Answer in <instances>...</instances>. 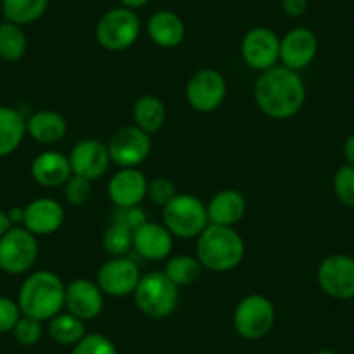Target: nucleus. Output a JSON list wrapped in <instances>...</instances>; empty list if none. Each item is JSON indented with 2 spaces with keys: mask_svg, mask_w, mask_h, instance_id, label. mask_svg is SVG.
<instances>
[{
  "mask_svg": "<svg viewBox=\"0 0 354 354\" xmlns=\"http://www.w3.org/2000/svg\"><path fill=\"white\" fill-rule=\"evenodd\" d=\"M259 110L277 120H285L302 110L306 103V85L301 75L287 66H273L262 71L254 87Z\"/></svg>",
  "mask_w": 354,
  "mask_h": 354,
  "instance_id": "obj_1",
  "label": "nucleus"
},
{
  "mask_svg": "<svg viewBox=\"0 0 354 354\" xmlns=\"http://www.w3.org/2000/svg\"><path fill=\"white\" fill-rule=\"evenodd\" d=\"M66 285L53 271L40 270L28 274L18 292V306L23 316L49 322L64 309Z\"/></svg>",
  "mask_w": 354,
  "mask_h": 354,
  "instance_id": "obj_2",
  "label": "nucleus"
},
{
  "mask_svg": "<svg viewBox=\"0 0 354 354\" xmlns=\"http://www.w3.org/2000/svg\"><path fill=\"white\" fill-rule=\"evenodd\" d=\"M245 257V241L234 227L209 224L196 241V259L205 270L226 273Z\"/></svg>",
  "mask_w": 354,
  "mask_h": 354,
  "instance_id": "obj_3",
  "label": "nucleus"
},
{
  "mask_svg": "<svg viewBox=\"0 0 354 354\" xmlns=\"http://www.w3.org/2000/svg\"><path fill=\"white\" fill-rule=\"evenodd\" d=\"M132 295L139 311L151 319L169 318L179 304V287L163 271L142 274Z\"/></svg>",
  "mask_w": 354,
  "mask_h": 354,
  "instance_id": "obj_4",
  "label": "nucleus"
},
{
  "mask_svg": "<svg viewBox=\"0 0 354 354\" xmlns=\"http://www.w3.org/2000/svg\"><path fill=\"white\" fill-rule=\"evenodd\" d=\"M210 224L207 205L193 195H179L163 207V226L177 238H198Z\"/></svg>",
  "mask_w": 354,
  "mask_h": 354,
  "instance_id": "obj_5",
  "label": "nucleus"
},
{
  "mask_svg": "<svg viewBox=\"0 0 354 354\" xmlns=\"http://www.w3.org/2000/svg\"><path fill=\"white\" fill-rule=\"evenodd\" d=\"M39 259V241L23 226H12L0 236V271L6 274H25Z\"/></svg>",
  "mask_w": 354,
  "mask_h": 354,
  "instance_id": "obj_6",
  "label": "nucleus"
},
{
  "mask_svg": "<svg viewBox=\"0 0 354 354\" xmlns=\"http://www.w3.org/2000/svg\"><path fill=\"white\" fill-rule=\"evenodd\" d=\"M277 319L274 304L261 294L241 299L233 313V326L245 340H259L271 332Z\"/></svg>",
  "mask_w": 354,
  "mask_h": 354,
  "instance_id": "obj_7",
  "label": "nucleus"
},
{
  "mask_svg": "<svg viewBox=\"0 0 354 354\" xmlns=\"http://www.w3.org/2000/svg\"><path fill=\"white\" fill-rule=\"evenodd\" d=\"M141 33V21L136 11L115 8L101 16L96 25V40L103 49L120 53L134 46Z\"/></svg>",
  "mask_w": 354,
  "mask_h": 354,
  "instance_id": "obj_8",
  "label": "nucleus"
},
{
  "mask_svg": "<svg viewBox=\"0 0 354 354\" xmlns=\"http://www.w3.org/2000/svg\"><path fill=\"white\" fill-rule=\"evenodd\" d=\"M319 288L337 301L354 299V257L346 254L328 255L316 273Z\"/></svg>",
  "mask_w": 354,
  "mask_h": 354,
  "instance_id": "obj_9",
  "label": "nucleus"
},
{
  "mask_svg": "<svg viewBox=\"0 0 354 354\" xmlns=\"http://www.w3.org/2000/svg\"><path fill=\"white\" fill-rule=\"evenodd\" d=\"M226 80L212 68L198 70L186 84V101L200 113H212L226 100Z\"/></svg>",
  "mask_w": 354,
  "mask_h": 354,
  "instance_id": "obj_10",
  "label": "nucleus"
},
{
  "mask_svg": "<svg viewBox=\"0 0 354 354\" xmlns=\"http://www.w3.org/2000/svg\"><path fill=\"white\" fill-rule=\"evenodd\" d=\"M151 136L136 125H127L111 136L108 141V153L111 163L120 169H129L141 165L151 153Z\"/></svg>",
  "mask_w": 354,
  "mask_h": 354,
  "instance_id": "obj_11",
  "label": "nucleus"
},
{
  "mask_svg": "<svg viewBox=\"0 0 354 354\" xmlns=\"http://www.w3.org/2000/svg\"><path fill=\"white\" fill-rule=\"evenodd\" d=\"M241 57L247 66L261 73L277 66L280 61V37L266 26L248 30L241 40Z\"/></svg>",
  "mask_w": 354,
  "mask_h": 354,
  "instance_id": "obj_12",
  "label": "nucleus"
},
{
  "mask_svg": "<svg viewBox=\"0 0 354 354\" xmlns=\"http://www.w3.org/2000/svg\"><path fill=\"white\" fill-rule=\"evenodd\" d=\"M141 280V273L134 261L129 257H111L97 271L96 283L104 295L110 297H125L134 294Z\"/></svg>",
  "mask_w": 354,
  "mask_h": 354,
  "instance_id": "obj_13",
  "label": "nucleus"
},
{
  "mask_svg": "<svg viewBox=\"0 0 354 354\" xmlns=\"http://www.w3.org/2000/svg\"><path fill=\"white\" fill-rule=\"evenodd\" d=\"M70 165L73 176H80L96 181L108 172L111 158L108 146L97 139H82L70 151Z\"/></svg>",
  "mask_w": 354,
  "mask_h": 354,
  "instance_id": "obj_14",
  "label": "nucleus"
},
{
  "mask_svg": "<svg viewBox=\"0 0 354 354\" xmlns=\"http://www.w3.org/2000/svg\"><path fill=\"white\" fill-rule=\"evenodd\" d=\"M64 308L70 315L77 316L82 322H91L103 311L104 294L97 283L78 278L66 285Z\"/></svg>",
  "mask_w": 354,
  "mask_h": 354,
  "instance_id": "obj_15",
  "label": "nucleus"
},
{
  "mask_svg": "<svg viewBox=\"0 0 354 354\" xmlns=\"http://www.w3.org/2000/svg\"><path fill=\"white\" fill-rule=\"evenodd\" d=\"M318 54V39L315 32L299 26L280 39V61L288 70H304L315 61Z\"/></svg>",
  "mask_w": 354,
  "mask_h": 354,
  "instance_id": "obj_16",
  "label": "nucleus"
},
{
  "mask_svg": "<svg viewBox=\"0 0 354 354\" xmlns=\"http://www.w3.org/2000/svg\"><path fill=\"white\" fill-rule=\"evenodd\" d=\"M148 183L138 167L120 169L108 183V195L117 207L139 205L148 195Z\"/></svg>",
  "mask_w": 354,
  "mask_h": 354,
  "instance_id": "obj_17",
  "label": "nucleus"
},
{
  "mask_svg": "<svg viewBox=\"0 0 354 354\" xmlns=\"http://www.w3.org/2000/svg\"><path fill=\"white\" fill-rule=\"evenodd\" d=\"M64 223V209L59 202L53 198H37L32 200L25 207V219H23V227L30 233L39 236H49L56 233Z\"/></svg>",
  "mask_w": 354,
  "mask_h": 354,
  "instance_id": "obj_18",
  "label": "nucleus"
},
{
  "mask_svg": "<svg viewBox=\"0 0 354 354\" xmlns=\"http://www.w3.org/2000/svg\"><path fill=\"white\" fill-rule=\"evenodd\" d=\"M172 233L163 224L148 221V223H145L134 231V245H132V248L148 261L167 259L172 252Z\"/></svg>",
  "mask_w": 354,
  "mask_h": 354,
  "instance_id": "obj_19",
  "label": "nucleus"
},
{
  "mask_svg": "<svg viewBox=\"0 0 354 354\" xmlns=\"http://www.w3.org/2000/svg\"><path fill=\"white\" fill-rule=\"evenodd\" d=\"M73 176L70 158L59 151H42L32 162L33 181L44 188H59Z\"/></svg>",
  "mask_w": 354,
  "mask_h": 354,
  "instance_id": "obj_20",
  "label": "nucleus"
},
{
  "mask_svg": "<svg viewBox=\"0 0 354 354\" xmlns=\"http://www.w3.org/2000/svg\"><path fill=\"white\" fill-rule=\"evenodd\" d=\"M207 214L210 224L233 227L247 214V200L236 189H223L209 202Z\"/></svg>",
  "mask_w": 354,
  "mask_h": 354,
  "instance_id": "obj_21",
  "label": "nucleus"
},
{
  "mask_svg": "<svg viewBox=\"0 0 354 354\" xmlns=\"http://www.w3.org/2000/svg\"><path fill=\"white\" fill-rule=\"evenodd\" d=\"M148 35L158 47L172 49L185 40V21L181 16L169 9L156 11L148 21Z\"/></svg>",
  "mask_w": 354,
  "mask_h": 354,
  "instance_id": "obj_22",
  "label": "nucleus"
},
{
  "mask_svg": "<svg viewBox=\"0 0 354 354\" xmlns=\"http://www.w3.org/2000/svg\"><path fill=\"white\" fill-rule=\"evenodd\" d=\"M66 120L57 111L40 110L26 118V136L40 145H56L66 136Z\"/></svg>",
  "mask_w": 354,
  "mask_h": 354,
  "instance_id": "obj_23",
  "label": "nucleus"
},
{
  "mask_svg": "<svg viewBox=\"0 0 354 354\" xmlns=\"http://www.w3.org/2000/svg\"><path fill=\"white\" fill-rule=\"evenodd\" d=\"M26 136V118L19 110L0 106V158L12 155Z\"/></svg>",
  "mask_w": 354,
  "mask_h": 354,
  "instance_id": "obj_24",
  "label": "nucleus"
},
{
  "mask_svg": "<svg viewBox=\"0 0 354 354\" xmlns=\"http://www.w3.org/2000/svg\"><path fill=\"white\" fill-rule=\"evenodd\" d=\"M132 117H134L136 127L145 131L146 134H155L163 127L167 118V108L165 103L160 100L158 96L153 94H146L141 96L134 104L132 110Z\"/></svg>",
  "mask_w": 354,
  "mask_h": 354,
  "instance_id": "obj_25",
  "label": "nucleus"
},
{
  "mask_svg": "<svg viewBox=\"0 0 354 354\" xmlns=\"http://www.w3.org/2000/svg\"><path fill=\"white\" fill-rule=\"evenodd\" d=\"M47 333L57 346L73 347L75 344L84 339L87 332H85V322L70 315L68 311H61L59 315H56L47 322Z\"/></svg>",
  "mask_w": 354,
  "mask_h": 354,
  "instance_id": "obj_26",
  "label": "nucleus"
},
{
  "mask_svg": "<svg viewBox=\"0 0 354 354\" xmlns=\"http://www.w3.org/2000/svg\"><path fill=\"white\" fill-rule=\"evenodd\" d=\"M4 19L15 25L25 26L39 21L49 8V0H2Z\"/></svg>",
  "mask_w": 354,
  "mask_h": 354,
  "instance_id": "obj_27",
  "label": "nucleus"
},
{
  "mask_svg": "<svg viewBox=\"0 0 354 354\" xmlns=\"http://www.w3.org/2000/svg\"><path fill=\"white\" fill-rule=\"evenodd\" d=\"M202 262L192 255H176L170 257L165 264L163 273L177 285V287H188L196 283L202 277Z\"/></svg>",
  "mask_w": 354,
  "mask_h": 354,
  "instance_id": "obj_28",
  "label": "nucleus"
},
{
  "mask_svg": "<svg viewBox=\"0 0 354 354\" xmlns=\"http://www.w3.org/2000/svg\"><path fill=\"white\" fill-rule=\"evenodd\" d=\"M28 40H26L23 26L15 23H0V57L9 63L19 61L26 54Z\"/></svg>",
  "mask_w": 354,
  "mask_h": 354,
  "instance_id": "obj_29",
  "label": "nucleus"
},
{
  "mask_svg": "<svg viewBox=\"0 0 354 354\" xmlns=\"http://www.w3.org/2000/svg\"><path fill=\"white\" fill-rule=\"evenodd\" d=\"M134 245V231L113 223L103 234V248L111 257H125Z\"/></svg>",
  "mask_w": 354,
  "mask_h": 354,
  "instance_id": "obj_30",
  "label": "nucleus"
},
{
  "mask_svg": "<svg viewBox=\"0 0 354 354\" xmlns=\"http://www.w3.org/2000/svg\"><path fill=\"white\" fill-rule=\"evenodd\" d=\"M333 193L342 205L354 209V165H342L333 176Z\"/></svg>",
  "mask_w": 354,
  "mask_h": 354,
  "instance_id": "obj_31",
  "label": "nucleus"
},
{
  "mask_svg": "<svg viewBox=\"0 0 354 354\" xmlns=\"http://www.w3.org/2000/svg\"><path fill=\"white\" fill-rule=\"evenodd\" d=\"M70 354H118L117 346L103 333H85L80 342L71 347Z\"/></svg>",
  "mask_w": 354,
  "mask_h": 354,
  "instance_id": "obj_32",
  "label": "nucleus"
},
{
  "mask_svg": "<svg viewBox=\"0 0 354 354\" xmlns=\"http://www.w3.org/2000/svg\"><path fill=\"white\" fill-rule=\"evenodd\" d=\"M12 335H15L16 342L23 347H32L35 344H39L44 337V326L42 322L39 319L28 318V316H23L16 323L15 330H12Z\"/></svg>",
  "mask_w": 354,
  "mask_h": 354,
  "instance_id": "obj_33",
  "label": "nucleus"
},
{
  "mask_svg": "<svg viewBox=\"0 0 354 354\" xmlns=\"http://www.w3.org/2000/svg\"><path fill=\"white\" fill-rule=\"evenodd\" d=\"M93 196V181H88L85 177L71 176L64 183V198L70 205L82 207Z\"/></svg>",
  "mask_w": 354,
  "mask_h": 354,
  "instance_id": "obj_34",
  "label": "nucleus"
},
{
  "mask_svg": "<svg viewBox=\"0 0 354 354\" xmlns=\"http://www.w3.org/2000/svg\"><path fill=\"white\" fill-rule=\"evenodd\" d=\"M148 196L155 205L163 207L177 196V188L172 179L169 177H155L153 181L148 183Z\"/></svg>",
  "mask_w": 354,
  "mask_h": 354,
  "instance_id": "obj_35",
  "label": "nucleus"
},
{
  "mask_svg": "<svg viewBox=\"0 0 354 354\" xmlns=\"http://www.w3.org/2000/svg\"><path fill=\"white\" fill-rule=\"evenodd\" d=\"M19 318H21V311H19L18 301L0 295V335L12 333Z\"/></svg>",
  "mask_w": 354,
  "mask_h": 354,
  "instance_id": "obj_36",
  "label": "nucleus"
},
{
  "mask_svg": "<svg viewBox=\"0 0 354 354\" xmlns=\"http://www.w3.org/2000/svg\"><path fill=\"white\" fill-rule=\"evenodd\" d=\"M113 223L124 224L129 230L136 231L138 227H141L142 224L148 223V217H146L145 209H141L139 205L117 207L113 212Z\"/></svg>",
  "mask_w": 354,
  "mask_h": 354,
  "instance_id": "obj_37",
  "label": "nucleus"
},
{
  "mask_svg": "<svg viewBox=\"0 0 354 354\" xmlns=\"http://www.w3.org/2000/svg\"><path fill=\"white\" fill-rule=\"evenodd\" d=\"M308 0H281V9L290 18H301L308 11Z\"/></svg>",
  "mask_w": 354,
  "mask_h": 354,
  "instance_id": "obj_38",
  "label": "nucleus"
},
{
  "mask_svg": "<svg viewBox=\"0 0 354 354\" xmlns=\"http://www.w3.org/2000/svg\"><path fill=\"white\" fill-rule=\"evenodd\" d=\"M342 153H344V158H346V162L349 163V165H354V132L353 134L347 136V139L344 141Z\"/></svg>",
  "mask_w": 354,
  "mask_h": 354,
  "instance_id": "obj_39",
  "label": "nucleus"
},
{
  "mask_svg": "<svg viewBox=\"0 0 354 354\" xmlns=\"http://www.w3.org/2000/svg\"><path fill=\"white\" fill-rule=\"evenodd\" d=\"M8 216L11 219L12 226L23 224V219H25V207H12V209L8 210Z\"/></svg>",
  "mask_w": 354,
  "mask_h": 354,
  "instance_id": "obj_40",
  "label": "nucleus"
},
{
  "mask_svg": "<svg viewBox=\"0 0 354 354\" xmlns=\"http://www.w3.org/2000/svg\"><path fill=\"white\" fill-rule=\"evenodd\" d=\"M11 227H12V223L8 216V210L0 209V236H4Z\"/></svg>",
  "mask_w": 354,
  "mask_h": 354,
  "instance_id": "obj_41",
  "label": "nucleus"
},
{
  "mask_svg": "<svg viewBox=\"0 0 354 354\" xmlns=\"http://www.w3.org/2000/svg\"><path fill=\"white\" fill-rule=\"evenodd\" d=\"M146 4H149V0H120L122 8H127V9H131V11L145 8Z\"/></svg>",
  "mask_w": 354,
  "mask_h": 354,
  "instance_id": "obj_42",
  "label": "nucleus"
},
{
  "mask_svg": "<svg viewBox=\"0 0 354 354\" xmlns=\"http://www.w3.org/2000/svg\"><path fill=\"white\" fill-rule=\"evenodd\" d=\"M313 354H339V353L333 349H318V351H315Z\"/></svg>",
  "mask_w": 354,
  "mask_h": 354,
  "instance_id": "obj_43",
  "label": "nucleus"
},
{
  "mask_svg": "<svg viewBox=\"0 0 354 354\" xmlns=\"http://www.w3.org/2000/svg\"><path fill=\"white\" fill-rule=\"evenodd\" d=\"M0 4H2V0H0Z\"/></svg>",
  "mask_w": 354,
  "mask_h": 354,
  "instance_id": "obj_44",
  "label": "nucleus"
}]
</instances>
